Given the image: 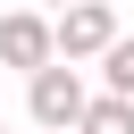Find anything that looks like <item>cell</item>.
Wrapping results in <instances>:
<instances>
[{"label": "cell", "instance_id": "6da1fadb", "mask_svg": "<svg viewBox=\"0 0 134 134\" xmlns=\"http://www.w3.org/2000/svg\"><path fill=\"white\" fill-rule=\"evenodd\" d=\"M84 75H75V59H42L34 75H25V117L34 126H75L84 117Z\"/></svg>", "mask_w": 134, "mask_h": 134}, {"label": "cell", "instance_id": "7a4b0ae2", "mask_svg": "<svg viewBox=\"0 0 134 134\" xmlns=\"http://www.w3.org/2000/svg\"><path fill=\"white\" fill-rule=\"evenodd\" d=\"M50 34H59V59H100L117 42V8L109 0H67V8H50Z\"/></svg>", "mask_w": 134, "mask_h": 134}, {"label": "cell", "instance_id": "3957f363", "mask_svg": "<svg viewBox=\"0 0 134 134\" xmlns=\"http://www.w3.org/2000/svg\"><path fill=\"white\" fill-rule=\"evenodd\" d=\"M0 59H8V67H25V75H34L42 59H59L50 17H42V8H8V17H0Z\"/></svg>", "mask_w": 134, "mask_h": 134}, {"label": "cell", "instance_id": "277c9868", "mask_svg": "<svg viewBox=\"0 0 134 134\" xmlns=\"http://www.w3.org/2000/svg\"><path fill=\"white\" fill-rule=\"evenodd\" d=\"M75 134H134V100H126V92H100V100H84Z\"/></svg>", "mask_w": 134, "mask_h": 134}, {"label": "cell", "instance_id": "5b68a950", "mask_svg": "<svg viewBox=\"0 0 134 134\" xmlns=\"http://www.w3.org/2000/svg\"><path fill=\"white\" fill-rule=\"evenodd\" d=\"M100 75H109V92H126V100H134V42H126V34L100 50Z\"/></svg>", "mask_w": 134, "mask_h": 134}, {"label": "cell", "instance_id": "8992f818", "mask_svg": "<svg viewBox=\"0 0 134 134\" xmlns=\"http://www.w3.org/2000/svg\"><path fill=\"white\" fill-rule=\"evenodd\" d=\"M34 134H75V126H34Z\"/></svg>", "mask_w": 134, "mask_h": 134}, {"label": "cell", "instance_id": "52a82bcc", "mask_svg": "<svg viewBox=\"0 0 134 134\" xmlns=\"http://www.w3.org/2000/svg\"><path fill=\"white\" fill-rule=\"evenodd\" d=\"M42 8H67V0H42Z\"/></svg>", "mask_w": 134, "mask_h": 134}]
</instances>
